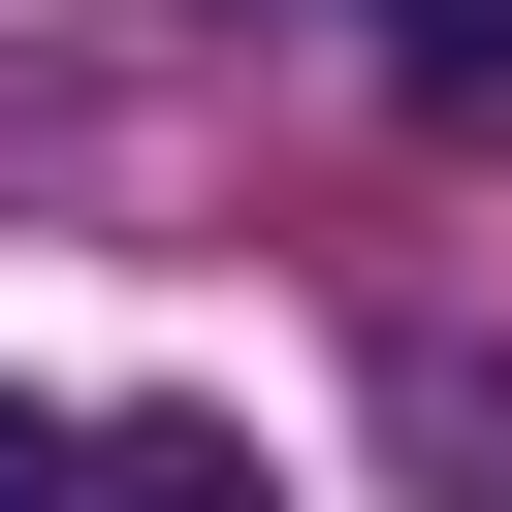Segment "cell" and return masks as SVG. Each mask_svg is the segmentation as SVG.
I'll list each match as a JSON object with an SVG mask.
<instances>
[{"mask_svg": "<svg viewBox=\"0 0 512 512\" xmlns=\"http://www.w3.org/2000/svg\"><path fill=\"white\" fill-rule=\"evenodd\" d=\"M384 64L416 96H512V0H384Z\"/></svg>", "mask_w": 512, "mask_h": 512, "instance_id": "obj_2", "label": "cell"}, {"mask_svg": "<svg viewBox=\"0 0 512 512\" xmlns=\"http://www.w3.org/2000/svg\"><path fill=\"white\" fill-rule=\"evenodd\" d=\"M64 512H256V448H192V416H160V448H64Z\"/></svg>", "mask_w": 512, "mask_h": 512, "instance_id": "obj_1", "label": "cell"}, {"mask_svg": "<svg viewBox=\"0 0 512 512\" xmlns=\"http://www.w3.org/2000/svg\"><path fill=\"white\" fill-rule=\"evenodd\" d=\"M0 512H64V416H0Z\"/></svg>", "mask_w": 512, "mask_h": 512, "instance_id": "obj_3", "label": "cell"}]
</instances>
